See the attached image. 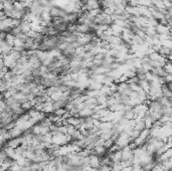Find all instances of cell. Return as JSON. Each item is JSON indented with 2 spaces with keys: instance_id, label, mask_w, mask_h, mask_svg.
I'll use <instances>...</instances> for the list:
<instances>
[{
  "instance_id": "cell-1",
  "label": "cell",
  "mask_w": 172,
  "mask_h": 171,
  "mask_svg": "<svg viewBox=\"0 0 172 171\" xmlns=\"http://www.w3.org/2000/svg\"><path fill=\"white\" fill-rule=\"evenodd\" d=\"M71 141V137L67 134H56L51 136V144L58 146H64Z\"/></svg>"
},
{
  "instance_id": "cell-2",
  "label": "cell",
  "mask_w": 172,
  "mask_h": 171,
  "mask_svg": "<svg viewBox=\"0 0 172 171\" xmlns=\"http://www.w3.org/2000/svg\"><path fill=\"white\" fill-rule=\"evenodd\" d=\"M131 142H133L131 139H130L129 135H128V133L126 132H121L120 134L118 135V137L116 138V140H115L114 144L115 145H117L119 147L120 149H122L123 147H126L129 145Z\"/></svg>"
},
{
  "instance_id": "cell-3",
  "label": "cell",
  "mask_w": 172,
  "mask_h": 171,
  "mask_svg": "<svg viewBox=\"0 0 172 171\" xmlns=\"http://www.w3.org/2000/svg\"><path fill=\"white\" fill-rule=\"evenodd\" d=\"M49 15H51V18H62L64 15L67 14V11L62 7H58V6H53V7L51 8L49 10Z\"/></svg>"
},
{
  "instance_id": "cell-4",
  "label": "cell",
  "mask_w": 172,
  "mask_h": 171,
  "mask_svg": "<svg viewBox=\"0 0 172 171\" xmlns=\"http://www.w3.org/2000/svg\"><path fill=\"white\" fill-rule=\"evenodd\" d=\"M122 161H132L133 159V150L129 146L123 147L121 149Z\"/></svg>"
},
{
  "instance_id": "cell-5",
  "label": "cell",
  "mask_w": 172,
  "mask_h": 171,
  "mask_svg": "<svg viewBox=\"0 0 172 171\" xmlns=\"http://www.w3.org/2000/svg\"><path fill=\"white\" fill-rule=\"evenodd\" d=\"M89 166L92 168L99 169V167L101 166V163H100V157L95 154L90 155V156H89Z\"/></svg>"
},
{
  "instance_id": "cell-6",
  "label": "cell",
  "mask_w": 172,
  "mask_h": 171,
  "mask_svg": "<svg viewBox=\"0 0 172 171\" xmlns=\"http://www.w3.org/2000/svg\"><path fill=\"white\" fill-rule=\"evenodd\" d=\"M3 60H4V67L7 70H11L12 67H14L15 65H16V60H15L10 54L4 56Z\"/></svg>"
},
{
  "instance_id": "cell-7",
  "label": "cell",
  "mask_w": 172,
  "mask_h": 171,
  "mask_svg": "<svg viewBox=\"0 0 172 171\" xmlns=\"http://www.w3.org/2000/svg\"><path fill=\"white\" fill-rule=\"evenodd\" d=\"M95 113V111H94V108H88V107H86L85 109H83L82 111L79 112V117L80 118H87V117H92L93 114Z\"/></svg>"
},
{
  "instance_id": "cell-8",
  "label": "cell",
  "mask_w": 172,
  "mask_h": 171,
  "mask_svg": "<svg viewBox=\"0 0 172 171\" xmlns=\"http://www.w3.org/2000/svg\"><path fill=\"white\" fill-rule=\"evenodd\" d=\"M113 127H114V123L113 122H100V125L98 126V128H99V130L101 132H103V131L111 130Z\"/></svg>"
},
{
  "instance_id": "cell-9",
  "label": "cell",
  "mask_w": 172,
  "mask_h": 171,
  "mask_svg": "<svg viewBox=\"0 0 172 171\" xmlns=\"http://www.w3.org/2000/svg\"><path fill=\"white\" fill-rule=\"evenodd\" d=\"M133 129H135V130L139 131V132H141L142 130L146 129L145 128V125H144V122H143V119L142 120L134 119V126H133Z\"/></svg>"
},
{
  "instance_id": "cell-10",
  "label": "cell",
  "mask_w": 172,
  "mask_h": 171,
  "mask_svg": "<svg viewBox=\"0 0 172 171\" xmlns=\"http://www.w3.org/2000/svg\"><path fill=\"white\" fill-rule=\"evenodd\" d=\"M19 27H20L21 32H23V33H28V32L31 30V28H30V22H28V21L21 20L20 24H19Z\"/></svg>"
},
{
  "instance_id": "cell-11",
  "label": "cell",
  "mask_w": 172,
  "mask_h": 171,
  "mask_svg": "<svg viewBox=\"0 0 172 171\" xmlns=\"http://www.w3.org/2000/svg\"><path fill=\"white\" fill-rule=\"evenodd\" d=\"M143 122H144V125H145V128H146V129L152 128V126H153V124H154L153 119H152V118L150 117L149 114H148V113L146 114L145 117L143 118Z\"/></svg>"
},
{
  "instance_id": "cell-12",
  "label": "cell",
  "mask_w": 172,
  "mask_h": 171,
  "mask_svg": "<svg viewBox=\"0 0 172 171\" xmlns=\"http://www.w3.org/2000/svg\"><path fill=\"white\" fill-rule=\"evenodd\" d=\"M139 86L141 87V89H142V91H144L146 94L149 92V89H150V83L148 82V81L146 80H140L139 81Z\"/></svg>"
},
{
  "instance_id": "cell-13",
  "label": "cell",
  "mask_w": 172,
  "mask_h": 171,
  "mask_svg": "<svg viewBox=\"0 0 172 171\" xmlns=\"http://www.w3.org/2000/svg\"><path fill=\"white\" fill-rule=\"evenodd\" d=\"M135 116H136V114H135V112L132 110H129V111H125L123 114V117L125 118L126 120H128V121H130V120H134L135 119Z\"/></svg>"
},
{
  "instance_id": "cell-14",
  "label": "cell",
  "mask_w": 172,
  "mask_h": 171,
  "mask_svg": "<svg viewBox=\"0 0 172 171\" xmlns=\"http://www.w3.org/2000/svg\"><path fill=\"white\" fill-rule=\"evenodd\" d=\"M158 52H159V54H161V56H164V58H166L167 56L171 54V49H168V47H161Z\"/></svg>"
},
{
  "instance_id": "cell-15",
  "label": "cell",
  "mask_w": 172,
  "mask_h": 171,
  "mask_svg": "<svg viewBox=\"0 0 172 171\" xmlns=\"http://www.w3.org/2000/svg\"><path fill=\"white\" fill-rule=\"evenodd\" d=\"M78 131V129H77V127H75V126H71V125H66V134L67 135H69L71 137L74 134H75L76 132Z\"/></svg>"
},
{
  "instance_id": "cell-16",
  "label": "cell",
  "mask_w": 172,
  "mask_h": 171,
  "mask_svg": "<svg viewBox=\"0 0 172 171\" xmlns=\"http://www.w3.org/2000/svg\"><path fill=\"white\" fill-rule=\"evenodd\" d=\"M4 40H5L9 45L13 47V42L15 40V36H13L12 34H10V33H6V36H5V38H4Z\"/></svg>"
},
{
  "instance_id": "cell-17",
  "label": "cell",
  "mask_w": 172,
  "mask_h": 171,
  "mask_svg": "<svg viewBox=\"0 0 172 171\" xmlns=\"http://www.w3.org/2000/svg\"><path fill=\"white\" fill-rule=\"evenodd\" d=\"M148 114H149L150 117H151L152 119H153V121H154V122L158 121V120L161 118V116H162V115H161L160 112H149V113H148Z\"/></svg>"
},
{
  "instance_id": "cell-18",
  "label": "cell",
  "mask_w": 172,
  "mask_h": 171,
  "mask_svg": "<svg viewBox=\"0 0 172 171\" xmlns=\"http://www.w3.org/2000/svg\"><path fill=\"white\" fill-rule=\"evenodd\" d=\"M163 70H164V72L166 74H172V65H171V63L170 61H167L166 63L164 65V67H163Z\"/></svg>"
},
{
  "instance_id": "cell-19",
  "label": "cell",
  "mask_w": 172,
  "mask_h": 171,
  "mask_svg": "<svg viewBox=\"0 0 172 171\" xmlns=\"http://www.w3.org/2000/svg\"><path fill=\"white\" fill-rule=\"evenodd\" d=\"M24 9L22 3L19 1H14L13 2V10H22Z\"/></svg>"
},
{
  "instance_id": "cell-20",
  "label": "cell",
  "mask_w": 172,
  "mask_h": 171,
  "mask_svg": "<svg viewBox=\"0 0 172 171\" xmlns=\"http://www.w3.org/2000/svg\"><path fill=\"white\" fill-rule=\"evenodd\" d=\"M99 171H112V167L110 165H102L99 167Z\"/></svg>"
},
{
  "instance_id": "cell-21",
  "label": "cell",
  "mask_w": 172,
  "mask_h": 171,
  "mask_svg": "<svg viewBox=\"0 0 172 171\" xmlns=\"http://www.w3.org/2000/svg\"><path fill=\"white\" fill-rule=\"evenodd\" d=\"M0 67H4V60H3V56L0 54Z\"/></svg>"
},
{
  "instance_id": "cell-22",
  "label": "cell",
  "mask_w": 172,
  "mask_h": 171,
  "mask_svg": "<svg viewBox=\"0 0 172 171\" xmlns=\"http://www.w3.org/2000/svg\"><path fill=\"white\" fill-rule=\"evenodd\" d=\"M132 169H133L132 166H129V167H123L121 171H132Z\"/></svg>"
}]
</instances>
